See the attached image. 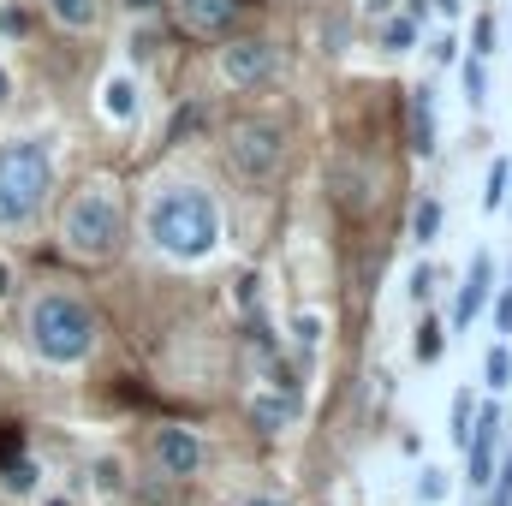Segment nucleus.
<instances>
[{"label": "nucleus", "mask_w": 512, "mask_h": 506, "mask_svg": "<svg viewBox=\"0 0 512 506\" xmlns=\"http://www.w3.org/2000/svg\"><path fill=\"white\" fill-rule=\"evenodd\" d=\"M143 227H149L155 251L179 256V262H203V256H215V245H221V209H215V197L197 191V185L161 191V197L149 203Z\"/></svg>", "instance_id": "nucleus-1"}, {"label": "nucleus", "mask_w": 512, "mask_h": 506, "mask_svg": "<svg viewBox=\"0 0 512 506\" xmlns=\"http://www.w3.org/2000/svg\"><path fill=\"white\" fill-rule=\"evenodd\" d=\"M30 346L48 364H84L96 346V310L78 292H42L30 304Z\"/></svg>", "instance_id": "nucleus-2"}, {"label": "nucleus", "mask_w": 512, "mask_h": 506, "mask_svg": "<svg viewBox=\"0 0 512 506\" xmlns=\"http://www.w3.org/2000/svg\"><path fill=\"white\" fill-rule=\"evenodd\" d=\"M48 185H54V167H48L42 143H30V137L0 143V233H24L42 215Z\"/></svg>", "instance_id": "nucleus-3"}, {"label": "nucleus", "mask_w": 512, "mask_h": 506, "mask_svg": "<svg viewBox=\"0 0 512 506\" xmlns=\"http://www.w3.org/2000/svg\"><path fill=\"white\" fill-rule=\"evenodd\" d=\"M60 239H66V251L90 256V262L114 256V245H120V197H114L108 185H84V191L66 203Z\"/></svg>", "instance_id": "nucleus-4"}, {"label": "nucleus", "mask_w": 512, "mask_h": 506, "mask_svg": "<svg viewBox=\"0 0 512 506\" xmlns=\"http://www.w3.org/2000/svg\"><path fill=\"white\" fill-rule=\"evenodd\" d=\"M227 161L239 179H274L286 161V131L268 126V120H239L227 131Z\"/></svg>", "instance_id": "nucleus-5"}, {"label": "nucleus", "mask_w": 512, "mask_h": 506, "mask_svg": "<svg viewBox=\"0 0 512 506\" xmlns=\"http://www.w3.org/2000/svg\"><path fill=\"white\" fill-rule=\"evenodd\" d=\"M274 72H280V48L262 42V36H245V42H227V48H221V78H227L233 90H256V84H268Z\"/></svg>", "instance_id": "nucleus-6"}, {"label": "nucleus", "mask_w": 512, "mask_h": 506, "mask_svg": "<svg viewBox=\"0 0 512 506\" xmlns=\"http://www.w3.org/2000/svg\"><path fill=\"white\" fill-rule=\"evenodd\" d=\"M173 12H179V24L191 36H227L239 24L245 0H173Z\"/></svg>", "instance_id": "nucleus-7"}, {"label": "nucleus", "mask_w": 512, "mask_h": 506, "mask_svg": "<svg viewBox=\"0 0 512 506\" xmlns=\"http://www.w3.org/2000/svg\"><path fill=\"white\" fill-rule=\"evenodd\" d=\"M495 435H501V405H483V411L471 417V435H465V441H471V483H477V489L495 483V477H489V471H495Z\"/></svg>", "instance_id": "nucleus-8"}, {"label": "nucleus", "mask_w": 512, "mask_h": 506, "mask_svg": "<svg viewBox=\"0 0 512 506\" xmlns=\"http://www.w3.org/2000/svg\"><path fill=\"white\" fill-rule=\"evenodd\" d=\"M155 459H161V471H167V477H191V471L203 465V447H197V435H185V429H161Z\"/></svg>", "instance_id": "nucleus-9"}, {"label": "nucleus", "mask_w": 512, "mask_h": 506, "mask_svg": "<svg viewBox=\"0 0 512 506\" xmlns=\"http://www.w3.org/2000/svg\"><path fill=\"white\" fill-rule=\"evenodd\" d=\"M489 256L477 251L471 256V274H465V292H459V304H453V328H471L477 322V310H483V298H489Z\"/></svg>", "instance_id": "nucleus-10"}, {"label": "nucleus", "mask_w": 512, "mask_h": 506, "mask_svg": "<svg viewBox=\"0 0 512 506\" xmlns=\"http://www.w3.org/2000/svg\"><path fill=\"white\" fill-rule=\"evenodd\" d=\"M411 149H417V155L435 149V90H429V84L411 90Z\"/></svg>", "instance_id": "nucleus-11"}, {"label": "nucleus", "mask_w": 512, "mask_h": 506, "mask_svg": "<svg viewBox=\"0 0 512 506\" xmlns=\"http://www.w3.org/2000/svg\"><path fill=\"white\" fill-rule=\"evenodd\" d=\"M102 114H108L114 126H126L131 114H137V84H131L126 72H114V78H102Z\"/></svg>", "instance_id": "nucleus-12"}, {"label": "nucleus", "mask_w": 512, "mask_h": 506, "mask_svg": "<svg viewBox=\"0 0 512 506\" xmlns=\"http://www.w3.org/2000/svg\"><path fill=\"white\" fill-rule=\"evenodd\" d=\"M42 6L60 30H96V18H102V0H42Z\"/></svg>", "instance_id": "nucleus-13"}, {"label": "nucleus", "mask_w": 512, "mask_h": 506, "mask_svg": "<svg viewBox=\"0 0 512 506\" xmlns=\"http://www.w3.org/2000/svg\"><path fill=\"white\" fill-rule=\"evenodd\" d=\"M0 483H6L12 495H36V465L18 453V459H6V465H0Z\"/></svg>", "instance_id": "nucleus-14"}, {"label": "nucleus", "mask_w": 512, "mask_h": 506, "mask_svg": "<svg viewBox=\"0 0 512 506\" xmlns=\"http://www.w3.org/2000/svg\"><path fill=\"white\" fill-rule=\"evenodd\" d=\"M411 42H417V18H405V12H399V18H387V30H382V48H393V54H405Z\"/></svg>", "instance_id": "nucleus-15"}, {"label": "nucleus", "mask_w": 512, "mask_h": 506, "mask_svg": "<svg viewBox=\"0 0 512 506\" xmlns=\"http://www.w3.org/2000/svg\"><path fill=\"white\" fill-rule=\"evenodd\" d=\"M251 423L274 435V429L286 423V399H268V393H262V399H251Z\"/></svg>", "instance_id": "nucleus-16"}, {"label": "nucleus", "mask_w": 512, "mask_h": 506, "mask_svg": "<svg viewBox=\"0 0 512 506\" xmlns=\"http://www.w3.org/2000/svg\"><path fill=\"white\" fill-rule=\"evenodd\" d=\"M411 233H417V245H435V233H441V203H417Z\"/></svg>", "instance_id": "nucleus-17"}, {"label": "nucleus", "mask_w": 512, "mask_h": 506, "mask_svg": "<svg viewBox=\"0 0 512 506\" xmlns=\"http://www.w3.org/2000/svg\"><path fill=\"white\" fill-rule=\"evenodd\" d=\"M507 179H512V167H507V161H495V173H489V191H483V209H489V215L507 203Z\"/></svg>", "instance_id": "nucleus-18"}, {"label": "nucleus", "mask_w": 512, "mask_h": 506, "mask_svg": "<svg viewBox=\"0 0 512 506\" xmlns=\"http://www.w3.org/2000/svg\"><path fill=\"white\" fill-rule=\"evenodd\" d=\"M483 376H489V387H495V393H501V387L512 381V352H507V346H495V352H489V364H483Z\"/></svg>", "instance_id": "nucleus-19"}, {"label": "nucleus", "mask_w": 512, "mask_h": 506, "mask_svg": "<svg viewBox=\"0 0 512 506\" xmlns=\"http://www.w3.org/2000/svg\"><path fill=\"white\" fill-rule=\"evenodd\" d=\"M417 358H423V364L441 358V322H423V328H417Z\"/></svg>", "instance_id": "nucleus-20"}, {"label": "nucleus", "mask_w": 512, "mask_h": 506, "mask_svg": "<svg viewBox=\"0 0 512 506\" xmlns=\"http://www.w3.org/2000/svg\"><path fill=\"white\" fill-rule=\"evenodd\" d=\"M471 54H477V60H483V54H495V18H489V12H483V18H477V30H471Z\"/></svg>", "instance_id": "nucleus-21"}, {"label": "nucleus", "mask_w": 512, "mask_h": 506, "mask_svg": "<svg viewBox=\"0 0 512 506\" xmlns=\"http://www.w3.org/2000/svg\"><path fill=\"white\" fill-rule=\"evenodd\" d=\"M465 96H471L477 108L489 102V78H483V60H471V66H465Z\"/></svg>", "instance_id": "nucleus-22"}, {"label": "nucleus", "mask_w": 512, "mask_h": 506, "mask_svg": "<svg viewBox=\"0 0 512 506\" xmlns=\"http://www.w3.org/2000/svg\"><path fill=\"white\" fill-rule=\"evenodd\" d=\"M292 334H298V346H304V352H316V346H322V316H298V322H292Z\"/></svg>", "instance_id": "nucleus-23"}, {"label": "nucleus", "mask_w": 512, "mask_h": 506, "mask_svg": "<svg viewBox=\"0 0 512 506\" xmlns=\"http://www.w3.org/2000/svg\"><path fill=\"white\" fill-rule=\"evenodd\" d=\"M0 30H6V36H24V30H30V18H24L18 6H0Z\"/></svg>", "instance_id": "nucleus-24"}, {"label": "nucleus", "mask_w": 512, "mask_h": 506, "mask_svg": "<svg viewBox=\"0 0 512 506\" xmlns=\"http://www.w3.org/2000/svg\"><path fill=\"white\" fill-rule=\"evenodd\" d=\"M471 417H477V405H471V399H459V405H453V435H459V441L471 435Z\"/></svg>", "instance_id": "nucleus-25"}, {"label": "nucleus", "mask_w": 512, "mask_h": 506, "mask_svg": "<svg viewBox=\"0 0 512 506\" xmlns=\"http://www.w3.org/2000/svg\"><path fill=\"white\" fill-rule=\"evenodd\" d=\"M120 483H126V471H120L114 459H102V465H96V489H120Z\"/></svg>", "instance_id": "nucleus-26"}, {"label": "nucleus", "mask_w": 512, "mask_h": 506, "mask_svg": "<svg viewBox=\"0 0 512 506\" xmlns=\"http://www.w3.org/2000/svg\"><path fill=\"white\" fill-rule=\"evenodd\" d=\"M18 447H24V435H18L12 423H0V465H6V459H18Z\"/></svg>", "instance_id": "nucleus-27"}, {"label": "nucleus", "mask_w": 512, "mask_h": 506, "mask_svg": "<svg viewBox=\"0 0 512 506\" xmlns=\"http://www.w3.org/2000/svg\"><path fill=\"white\" fill-rule=\"evenodd\" d=\"M203 120H209V114H203V108H185V114H179V120H173V137H185V131H197V126H203Z\"/></svg>", "instance_id": "nucleus-28"}, {"label": "nucleus", "mask_w": 512, "mask_h": 506, "mask_svg": "<svg viewBox=\"0 0 512 506\" xmlns=\"http://www.w3.org/2000/svg\"><path fill=\"white\" fill-rule=\"evenodd\" d=\"M489 506H512V459H507V471H501V483H495V495H489Z\"/></svg>", "instance_id": "nucleus-29"}, {"label": "nucleus", "mask_w": 512, "mask_h": 506, "mask_svg": "<svg viewBox=\"0 0 512 506\" xmlns=\"http://www.w3.org/2000/svg\"><path fill=\"white\" fill-rule=\"evenodd\" d=\"M495 328H501V334H512V286L501 292V304H495Z\"/></svg>", "instance_id": "nucleus-30"}, {"label": "nucleus", "mask_w": 512, "mask_h": 506, "mask_svg": "<svg viewBox=\"0 0 512 506\" xmlns=\"http://www.w3.org/2000/svg\"><path fill=\"white\" fill-rule=\"evenodd\" d=\"M429 292H435V274H429V268H417V274H411V298H429Z\"/></svg>", "instance_id": "nucleus-31"}, {"label": "nucleus", "mask_w": 512, "mask_h": 506, "mask_svg": "<svg viewBox=\"0 0 512 506\" xmlns=\"http://www.w3.org/2000/svg\"><path fill=\"white\" fill-rule=\"evenodd\" d=\"M417 489H423V501H441V489H447V483H441V471H423V483H417Z\"/></svg>", "instance_id": "nucleus-32"}, {"label": "nucleus", "mask_w": 512, "mask_h": 506, "mask_svg": "<svg viewBox=\"0 0 512 506\" xmlns=\"http://www.w3.org/2000/svg\"><path fill=\"white\" fill-rule=\"evenodd\" d=\"M429 6H441V12H447V18H453V12H459V0H429Z\"/></svg>", "instance_id": "nucleus-33"}, {"label": "nucleus", "mask_w": 512, "mask_h": 506, "mask_svg": "<svg viewBox=\"0 0 512 506\" xmlns=\"http://www.w3.org/2000/svg\"><path fill=\"white\" fill-rule=\"evenodd\" d=\"M6 286H12V274H6V268H0V298H6Z\"/></svg>", "instance_id": "nucleus-34"}, {"label": "nucleus", "mask_w": 512, "mask_h": 506, "mask_svg": "<svg viewBox=\"0 0 512 506\" xmlns=\"http://www.w3.org/2000/svg\"><path fill=\"white\" fill-rule=\"evenodd\" d=\"M387 6H393V0H370V12H387Z\"/></svg>", "instance_id": "nucleus-35"}, {"label": "nucleus", "mask_w": 512, "mask_h": 506, "mask_svg": "<svg viewBox=\"0 0 512 506\" xmlns=\"http://www.w3.org/2000/svg\"><path fill=\"white\" fill-rule=\"evenodd\" d=\"M126 6H155V0H126Z\"/></svg>", "instance_id": "nucleus-36"}, {"label": "nucleus", "mask_w": 512, "mask_h": 506, "mask_svg": "<svg viewBox=\"0 0 512 506\" xmlns=\"http://www.w3.org/2000/svg\"><path fill=\"white\" fill-rule=\"evenodd\" d=\"M0 96H6V72H0Z\"/></svg>", "instance_id": "nucleus-37"}, {"label": "nucleus", "mask_w": 512, "mask_h": 506, "mask_svg": "<svg viewBox=\"0 0 512 506\" xmlns=\"http://www.w3.org/2000/svg\"><path fill=\"white\" fill-rule=\"evenodd\" d=\"M48 506H66V501H48Z\"/></svg>", "instance_id": "nucleus-38"}, {"label": "nucleus", "mask_w": 512, "mask_h": 506, "mask_svg": "<svg viewBox=\"0 0 512 506\" xmlns=\"http://www.w3.org/2000/svg\"><path fill=\"white\" fill-rule=\"evenodd\" d=\"M256 506H268V501H256Z\"/></svg>", "instance_id": "nucleus-39"}, {"label": "nucleus", "mask_w": 512, "mask_h": 506, "mask_svg": "<svg viewBox=\"0 0 512 506\" xmlns=\"http://www.w3.org/2000/svg\"><path fill=\"white\" fill-rule=\"evenodd\" d=\"M507 197H512V191H507Z\"/></svg>", "instance_id": "nucleus-40"}]
</instances>
